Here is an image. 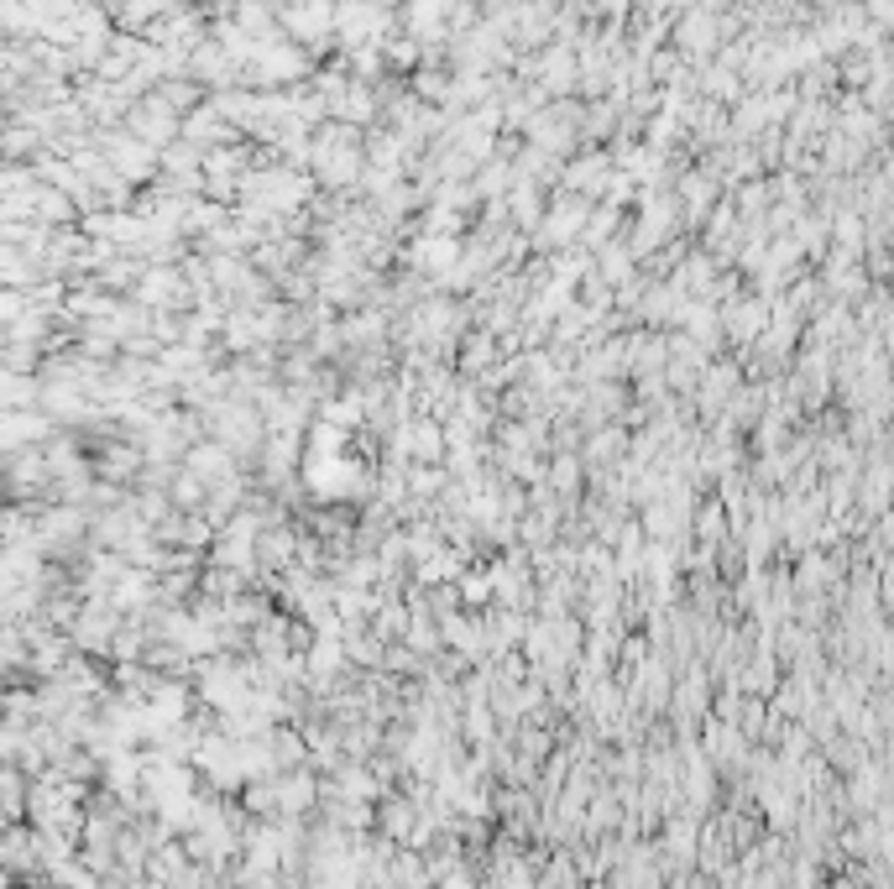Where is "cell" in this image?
I'll return each instance as SVG.
<instances>
[{
    "label": "cell",
    "instance_id": "1",
    "mask_svg": "<svg viewBox=\"0 0 894 889\" xmlns=\"http://www.w3.org/2000/svg\"><path fill=\"white\" fill-rule=\"evenodd\" d=\"M272 21H278V11L262 6V0H241V6H236V27H241L246 37H267Z\"/></svg>",
    "mask_w": 894,
    "mask_h": 889
}]
</instances>
